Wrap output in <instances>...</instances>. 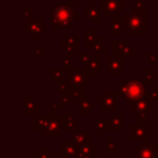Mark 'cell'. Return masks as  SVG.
Returning <instances> with one entry per match:
<instances>
[{"instance_id": "6da1fadb", "label": "cell", "mask_w": 158, "mask_h": 158, "mask_svg": "<svg viewBox=\"0 0 158 158\" xmlns=\"http://www.w3.org/2000/svg\"><path fill=\"white\" fill-rule=\"evenodd\" d=\"M79 17V14L74 11V6L68 2L57 4L51 10V30H73L74 20Z\"/></svg>"}, {"instance_id": "7a4b0ae2", "label": "cell", "mask_w": 158, "mask_h": 158, "mask_svg": "<svg viewBox=\"0 0 158 158\" xmlns=\"http://www.w3.org/2000/svg\"><path fill=\"white\" fill-rule=\"evenodd\" d=\"M148 86L139 80H118L117 81V93L125 102H131L142 98H147Z\"/></svg>"}, {"instance_id": "3957f363", "label": "cell", "mask_w": 158, "mask_h": 158, "mask_svg": "<svg viewBox=\"0 0 158 158\" xmlns=\"http://www.w3.org/2000/svg\"><path fill=\"white\" fill-rule=\"evenodd\" d=\"M126 21V28L132 36H144L147 33V15L146 11H139L135 6L128 7L127 12H123Z\"/></svg>"}, {"instance_id": "277c9868", "label": "cell", "mask_w": 158, "mask_h": 158, "mask_svg": "<svg viewBox=\"0 0 158 158\" xmlns=\"http://www.w3.org/2000/svg\"><path fill=\"white\" fill-rule=\"evenodd\" d=\"M128 114L135 116V123L144 125L147 123V115L152 114V102L147 98H142L138 100H133L130 102Z\"/></svg>"}, {"instance_id": "5b68a950", "label": "cell", "mask_w": 158, "mask_h": 158, "mask_svg": "<svg viewBox=\"0 0 158 158\" xmlns=\"http://www.w3.org/2000/svg\"><path fill=\"white\" fill-rule=\"evenodd\" d=\"M101 102H100V112L102 115H114L118 112V93L112 90H101L100 91Z\"/></svg>"}, {"instance_id": "8992f818", "label": "cell", "mask_w": 158, "mask_h": 158, "mask_svg": "<svg viewBox=\"0 0 158 158\" xmlns=\"http://www.w3.org/2000/svg\"><path fill=\"white\" fill-rule=\"evenodd\" d=\"M100 9L107 19H116L125 12V0H100Z\"/></svg>"}, {"instance_id": "52a82bcc", "label": "cell", "mask_w": 158, "mask_h": 158, "mask_svg": "<svg viewBox=\"0 0 158 158\" xmlns=\"http://www.w3.org/2000/svg\"><path fill=\"white\" fill-rule=\"evenodd\" d=\"M152 137V126L148 123L144 125H130L128 126V141L130 142H143L147 138Z\"/></svg>"}, {"instance_id": "ba28073f", "label": "cell", "mask_w": 158, "mask_h": 158, "mask_svg": "<svg viewBox=\"0 0 158 158\" xmlns=\"http://www.w3.org/2000/svg\"><path fill=\"white\" fill-rule=\"evenodd\" d=\"M111 53L114 57L118 58H135L136 48L128 41H112L111 42Z\"/></svg>"}, {"instance_id": "9c48e42d", "label": "cell", "mask_w": 158, "mask_h": 158, "mask_svg": "<svg viewBox=\"0 0 158 158\" xmlns=\"http://www.w3.org/2000/svg\"><path fill=\"white\" fill-rule=\"evenodd\" d=\"M60 52L67 57L73 58L79 52V37L77 35H62L60 36Z\"/></svg>"}, {"instance_id": "30bf717a", "label": "cell", "mask_w": 158, "mask_h": 158, "mask_svg": "<svg viewBox=\"0 0 158 158\" xmlns=\"http://www.w3.org/2000/svg\"><path fill=\"white\" fill-rule=\"evenodd\" d=\"M65 79L68 80L69 85H90V74L85 70V68H74L65 75Z\"/></svg>"}, {"instance_id": "8fae6325", "label": "cell", "mask_w": 158, "mask_h": 158, "mask_svg": "<svg viewBox=\"0 0 158 158\" xmlns=\"http://www.w3.org/2000/svg\"><path fill=\"white\" fill-rule=\"evenodd\" d=\"M135 158H158V143L156 141L139 142Z\"/></svg>"}, {"instance_id": "7c38bea8", "label": "cell", "mask_w": 158, "mask_h": 158, "mask_svg": "<svg viewBox=\"0 0 158 158\" xmlns=\"http://www.w3.org/2000/svg\"><path fill=\"white\" fill-rule=\"evenodd\" d=\"M51 114V120L44 130V136L47 137H60L63 130L62 120L59 117L58 112H49Z\"/></svg>"}, {"instance_id": "4fadbf2b", "label": "cell", "mask_w": 158, "mask_h": 158, "mask_svg": "<svg viewBox=\"0 0 158 158\" xmlns=\"http://www.w3.org/2000/svg\"><path fill=\"white\" fill-rule=\"evenodd\" d=\"M62 99L69 104H78L85 96V86L83 85H69V88L60 94Z\"/></svg>"}, {"instance_id": "5bb4252c", "label": "cell", "mask_w": 158, "mask_h": 158, "mask_svg": "<svg viewBox=\"0 0 158 158\" xmlns=\"http://www.w3.org/2000/svg\"><path fill=\"white\" fill-rule=\"evenodd\" d=\"M106 73L110 75H122L125 73L123 69V58L118 57H107L106 58Z\"/></svg>"}, {"instance_id": "9a60e30c", "label": "cell", "mask_w": 158, "mask_h": 158, "mask_svg": "<svg viewBox=\"0 0 158 158\" xmlns=\"http://www.w3.org/2000/svg\"><path fill=\"white\" fill-rule=\"evenodd\" d=\"M100 14H102L101 9H100V6H98L95 4V1H90L89 5H86L84 7V17L86 20H89V22L93 25H98L101 22Z\"/></svg>"}, {"instance_id": "2e32d148", "label": "cell", "mask_w": 158, "mask_h": 158, "mask_svg": "<svg viewBox=\"0 0 158 158\" xmlns=\"http://www.w3.org/2000/svg\"><path fill=\"white\" fill-rule=\"evenodd\" d=\"M28 28H30V35H32L33 41H38L40 37L43 35L44 28H46V20L43 17L40 19H31L28 20Z\"/></svg>"}, {"instance_id": "e0dca14e", "label": "cell", "mask_w": 158, "mask_h": 158, "mask_svg": "<svg viewBox=\"0 0 158 158\" xmlns=\"http://www.w3.org/2000/svg\"><path fill=\"white\" fill-rule=\"evenodd\" d=\"M100 64H101V53H95L94 57H91L90 60L84 64V68L90 75H100L101 74Z\"/></svg>"}, {"instance_id": "ac0fdd59", "label": "cell", "mask_w": 158, "mask_h": 158, "mask_svg": "<svg viewBox=\"0 0 158 158\" xmlns=\"http://www.w3.org/2000/svg\"><path fill=\"white\" fill-rule=\"evenodd\" d=\"M106 28L114 35V36H122L125 33V31L127 30L126 28V21L125 19H120V17H116V19H112L111 22H109L106 25Z\"/></svg>"}, {"instance_id": "d6986e66", "label": "cell", "mask_w": 158, "mask_h": 158, "mask_svg": "<svg viewBox=\"0 0 158 158\" xmlns=\"http://www.w3.org/2000/svg\"><path fill=\"white\" fill-rule=\"evenodd\" d=\"M59 117L62 120L63 130L64 131H77L79 128V121L74 117L73 114H59Z\"/></svg>"}, {"instance_id": "ffe728a7", "label": "cell", "mask_w": 158, "mask_h": 158, "mask_svg": "<svg viewBox=\"0 0 158 158\" xmlns=\"http://www.w3.org/2000/svg\"><path fill=\"white\" fill-rule=\"evenodd\" d=\"M49 120H51V114H41V112L35 114L33 115V130L44 131Z\"/></svg>"}, {"instance_id": "44dd1931", "label": "cell", "mask_w": 158, "mask_h": 158, "mask_svg": "<svg viewBox=\"0 0 158 158\" xmlns=\"http://www.w3.org/2000/svg\"><path fill=\"white\" fill-rule=\"evenodd\" d=\"M22 102H23V109H22L23 115H28V114L35 115V114L40 112V104L37 101H35V99L32 96L22 98Z\"/></svg>"}, {"instance_id": "7402d4cb", "label": "cell", "mask_w": 158, "mask_h": 158, "mask_svg": "<svg viewBox=\"0 0 158 158\" xmlns=\"http://www.w3.org/2000/svg\"><path fill=\"white\" fill-rule=\"evenodd\" d=\"M123 114H114L111 118L107 120V131H123Z\"/></svg>"}, {"instance_id": "603a6c76", "label": "cell", "mask_w": 158, "mask_h": 158, "mask_svg": "<svg viewBox=\"0 0 158 158\" xmlns=\"http://www.w3.org/2000/svg\"><path fill=\"white\" fill-rule=\"evenodd\" d=\"M62 153L65 156V158H73L78 152H79V146L74 142H67V141H63L62 144Z\"/></svg>"}, {"instance_id": "cb8c5ba5", "label": "cell", "mask_w": 158, "mask_h": 158, "mask_svg": "<svg viewBox=\"0 0 158 158\" xmlns=\"http://www.w3.org/2000/svg\"><path fill=\"white\" fill-rule=\"evenodd\" d=\"M101 41V36L96 33V31L94 28H85L84 30V46L85 47H90L93 43Z\"/></svg>"}, {"instance_id": "d4e9b609", "label": "cell", "mask_w": 158, "mask_h": 158, "mask_svg": "<svg viewBox=\"0 0 158 158\" xmlns=\"http://www.w3.org/2000/svg\"><path fill=\"white\" fill-rule=\"evenodd\" d=\"M96 107V102H91L89 96H84L79 102H78V112L80 115H86L90 112L91 109Z\"/></svg>"}, {"instance_id": "484cf974", "label": "cell", "mask_w": 158, "mask_h": 158, "mask_svg": "<svg viewBox=\"0 0 158 158\" xmlns=\"http://www.w3.org/2000/svg\"><path fill=\"white\" fill-rule=\"evenodd\" d=\"M90 141V130H85V131H74L73 132V142L79 144H83L85 142Z\"/></svg>"}, {"instance_id": "4316f807", "label": "cell", "mask_w": 158, "mask_h": 158, "mask_svg": "<svg viewBox=\"0 0 158 158\" xmlns=\"http://www.w3.org/2000/svg\"><path fill=\"white\" fill-rule=\"evenodd\" d=\"M95 151H96V143L94 141H88L83 144H79V152L84 154L95 156Z\"/></svg>"}, {"instance_id": "83f0119b", "label": "cell", "mask_w": 158, "mask_h": 158, "mask_svg": "<svg viewBox=\"0 0 158 158\" xmlns=\"http://www.w3.org/2000/svg\"><path fill=\"white\" fill-rule=\"evenodd\" d=\"M139 79L147 85V86H151L152 85V83L154 81V80H157L158 79V75L157 74H154L153 72H152V69L151 68H147L146 69V73H143V74H141L139 75Z\"/></svg>"}, {"instance_id": "f1b7e54d", "label": "cell", "mask_w": 158, "mask_h": 158, "mask_svg": "<svg viewBox=\"0 0 158 158\" xmlns=\"http://www.w3.org/2000/svg\"><path fill=\"white\" fill-rule=\"evenodd\" d=\"M60 68L65 72V74H68L69 72H72L74 69V64H73L72 58H69V57H62L60 58Z\"/></svg>"}, {"instance_id": "f546056e", "label": "cell", "mask_w": 158, "mask_h": 158, "mask_svg": "<svg viewBox=\"0 0 158 158\" xmlns=\"http://www.w3.org/2000/svg\"><path fill=\"white\" fill-rule=\"evenodd\" d=\"M90 131H95V130H100V131H107V121L106 120H101L98 118L93 125L89 126Z\"/></svg>"}, {"instance_id": "4dcf8cb0", "label": "cell", "mask_w": 158, "mask_h": 158, "mask_svg": "<svg viewBox=\"0 0 158 158\" xmlns=\"http://www.w3.org/2000/svg\"><path fill=\"white\" fill-rule=\"evenodd\" d=\"M106 151L110 153H118V146L110 135L106 136Z\"/></svg>"}, {"instance_id": "1f68e13d", "label": "cell", "mask_w": 158, "mask_h": 158, "mask_svg": "<svg viewBox=\"0 0 158 158\" xmlns=\"http://www.w3.org/2000/svg\"><path fill=\"white\" fill-rule=\"evenodd\" d=\"M147 99L154 104V102H158V86L157 85H151L148 91H147Z\"/></svg>"}, {"instance_id": "d6a6232c", "label": "cell", "mask_w": 158, "mask_h": 158, "mask_svg": "<svg viewBox=\"0 0 158 158\" xmlns=\"http://www.w3.org/2000/svg\"><path fill=\"white\" fill-rule=\"evenodd\" d=\"M89 51H90V53H105L106 51H107V47L106 46H104L102 43H101V41H98V42H95V43H93L90 47H89Z\"/></svg>"}, {"instance_id": "836d02e7", "label": "cell", "mask_w": 158, "mask_h": 158, "mask_svg": "<svg viewBox=\"0 0 158 158\" xmlns=\"http://www.w3.org/2000/svg\"><path fill=\"white\" fill-rule=\"evenodd\" d=\"M64 75H67L65 74V72L60 68H52L51 70H49V78L52 79V80H59V79H63V77Z\"/></svg>"}, {"instance_id": "e575fe53", "label": "cell", "mask_w": 158, "mask_h": 158, "mask_svg": "<svg viewBox=\"0 0 158 158\" xmlns=\"http://www.w3.org/2000/svg\"><path fill=\"white\" fill-rule=\"evenodd\" d=\"M51 154H52V152H51L49 147H41L40 151L33 154V158H49Z\"/></svg>"}, {"instance_id": "d590c367", "label": "cell", "mask_w": 158, "mask_h": 158, "mask_svg": "<svg viewBox=\"0 0 158 158\" xmlns=\"http://www.w3.org/2000/svg\"><path fill=\"white\" fill-rule=\"evenodd\" d=\"M56 88H57V90L62 94V93H64V91L69 88V83H68L67 79H59V80H56Z\"/></svg>"}, {"instance_id": "8d00e7d4", "label": "cell", "mask_w": 158, "mask_h": 158, "mask_svg": "<svg viewBox=\"0 0 158 158\" xmlns=\"http://www.w3.org/2000/svg\"><path fill=\"white\" fill-rule=\"evenodd\" d=\"M33 15H35V9L32 6H25L22 7V17L25 20H31L33 19Z\"/></svg>"}, {"instance_id": "74e56055", "label": "cell", "mask_w": 158, "mask_h": 158, "mask_svg": "<svg viewBox=\"0 0 158 158\" xmlns=\"http://www.w3.org/2000/svg\"><path fill=\"white\" fill-rule=\"evenodd\" d=\"M68 105H69V102L65 100H62L60 102H52L49 106V109H51L49 112H57V109H67Z\"/></svg>"}, {"instance_id": "f35d334b", "label": "cell", "mask_w": 158, "mask_h": 158, "mask_svg": "<svg viewBox=\"0 0 158 158\" xmlns=\"http://www.w3.org/2000/svg\"><path fill=\"white\" fill-rule=\"evenodd\" d=\"M33 56L37 58H44L46 57V47L44 46H37L33 48Z\"/></svg>"}, {"instance_id": "ab89813d", "label": "cell", "mask_w": 158, "mask_h": 158, "mask_svg": "<svg viewBox=\"0 0 158 158\" xmlns=\"http://www.w3.org/2000/svg\"><path fill=\"white\" fill-rule=\"evenodd\" d=\"M146 59H147V62H148L149 64H156V63H158V56H157L156 53H153V52H149V51L146 52Z\"/></svg>"}, {"instance_id": "60d3db41", "label": "cell", "mask_w": 158, "mask_h": 158, "mask_svg": "<svg viewBox=\"0 0 158 158\" xmlns=\"http://www.w3.org/2000/svg\"><path fill=\"white\" fill-rule=\"evenodd\" d=\"M78 58H79V62H81V63L85 64L86 62L90 60L91 56L89 53H86V52H78Z\"/></svg>"}, {"instance_id": "b9f144b4", "label": "cell", "mask_w": 158, "mask_h": 158, "mask_svg": "<svg viewBox=\"0 0 158 158\" xmlns=\"http://www.w3.org/2000/svg\"><path fill=\"white\" fill-rule=\"evenodd\" d=\"M133 6L139 11H146V5H144V2L142 0H135V5Z\"/></svg>"}, {"instance_id": "7bdbcfd3", "label": "cell", "mask_w": 158, "mask_h": 158, "mask_svg": "<svg viewBox=\"0 0 158 158\" xmlns=\"http://www.w3.org/2000/svg\"><path fill=\"white\" fill-rule=\"evenodd\" d=\"M73 158H95V156H89V154H84L81 152H78Z\"/></svg>"}, {"instance_id": "ee69618b", "label": "cell", "mask_w": 158, "mask_h": 158, "mask_svg": "<svg viewBox=\"0 0 158 158\" xmlns=\"http://www.w3.org/2000/svg\"><path fill=\"white\" fill-rule=\"evenodd\" d=\"M22 35L26 36V35H30V28H28V23H23L22 25Z\"/></svg>"}, {"instance_id": "f6af8a7d", "label": "cell", "mask_w": 158, "mask_h": 158, "mask_svg": "<svg viewBox=\"0 0 158 158\" xmlns=\"http://www.w3.org/2000/svg\"><path fill=\"white\" fill-rule=\"evenodd\" d=\"M49 158H65V156L62 153V152H58V153H54V154H51Z\"/></svg>"}, {"instance_id": "bcb514c9", "label": "cell", "mask_w": 158, "mask_h": 158, "mask_svg": "<svg viewBox=\"0 0 158 158\" xmlns=\"http://www.w3.org/2000/svg\"><path fill=\"white\" fill-rule=\"evenodd\" d=\"M68 1H69V2L75 7V6H79V4H80V2H83V1H85V0H68Z\"/></svg>"}, {"instance_id": "7dc6e473", "label": "cell", "mask_w": 158, "mask_h": 158, "mask_svg": "<svg viewBox=\"0 0 158 158\" xmlns=\"http://www.w3.org/2000/svg\"><path fill=\"white\" fill-rule=\"evenodd\" d=\"M101 132H102V131H100V130H95V136H96V137H100V136H101Z\"/></svg>"}, {"instance_id": "c3c4849f", "label": "cell", "mask_w": 158, "mask_h": 158, "mask_svg": "<svg viewBox=\"0 0 158 158\" xmlns=\"http://www.w3.org/2000/svg\"><path fill=\"white\" fill-rule=\"evenodd\" d=\"M86 2H90V1H95V0H85Z\"/></svg>"}, {"instance_id": "681fc988", "label": "cell", "mask_w": 158, "mask_h": 158, "mask_svg": "<svg viewBox=\"0 0 158 158\" xmlns=\"http://www.w3.org/2000/svg\"><path fill=\"white\" fill-rule=\"evenodd\" d=\"M157 23H158V19H157Z\"/></svg>"}]
</instances>
